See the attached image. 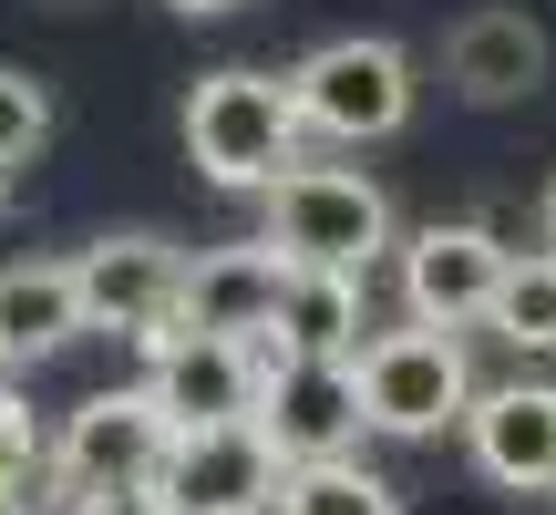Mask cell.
I'll return each mask as SVG.
<instances>
[{
  "label": "cell",
  "instance_id": "cell-1",
  "mask_svg": "<svg viewBox=\"0 0 556 515\" xmlns=\"http://www.w3.org/2000/svg\"><path fill=\"white\" fill-rule=\"evenodd\" d=\"M258 238L289 258V268H340V278H371L392 258V197H381L361 165H309L299 155L278 186H258Z\"/></svg>",
  "mask_w": 556,
  "mask_h": 515
},
{
  "label": "cell",
  "instance_id": "cell-2",
  "mask_svg": "<svg viewBox=\"0 0 556 515\" xmlns=\"http://www.w3.org/2000/svg\"><path fill=\"white\" fill-rule=\"evenodd\" d=\"M299 103H289V73H248V62H217V73H197V93H186V155H197L206 186H227V197H258L299 165Z\"/></svg>",
  "mask_w": 556,
  "mask_h": 515
},
{
  "label": "cell",
  "instance_id": "cell-3",
  "mask_svg": "<svg viewBox=\"0 0 556 515\" xmlns=\"http://www.w3.org/2000/svg\"><path fill=\"white\" fill-rule=\"evenodd\" d=\"M289 103H299V135L319 145H381L413 124V52L381 32H340L289 62Z\"/></svg>",
  "mask_w": 556,
  "mask_h": 515
},
{
  "label": "cell",
  "instance_id": "cell-4",
  "mask_svg": "<svg viewBox=\"0 0 556 515\" xmlns=\"http://www.w3.org/2000/svg\"><path fill=\"white\" fill-rule=\"evenodd\" d=\"M361 372V423L392 443H422L443 423H464L475 402V361H464V330H433V319H402V330H371L351 351Z\"/></svg>",
  "mask_w": 556,
  "mask_h": 515
},
{
  "label": "cell",
  "instance_id": "cell-5",
  "mask_svg": "<svg viewBox=\"0 0 556 515\" xmlns=\"http://www.w3.org/2000/svg\"><path fill=\"white\" fill-rule=\"evenodd\" d=\"M144 351V392L176 434L206 423H258V381H268V340H217V330H155Z\"/></svg>",
  "mask_w": 556,
  "mask_h": 515
},
{
  "label": "cell",
  "instance_id": "cell-6",
  "mask_svg": "<svg viewBox=\"0 0 556 515\" xmlns=\"http://www.w3.org/2000/svg\"><path fill=\"white\" fill-rule=\"evenodd\" d=\"M165 443H176V423L155 413V392L144 381H124V392H93L62 413L52 434V464H62V505L83 495H114V485H155Z\"/></svg>",
  "mask_w": 556,
  "mask_h": 515
},
{
  "label": "cell",
  "instance_id": "cell-7",
  "mask_svg": "<svg viewBox=\"0 0 556 515\" xmlns=\"http://www.w3.org/2000/svg\"><path fill=\"white\" fill-rule=\"evenodd\" d=\"M73 289H83V330H114V340H155L186 299V248L155 238V227H114L73 258Z\"/></svg>",
  "mask_w": 556,
  "mask_h": 515
},
{
  "label": "cell",
  "instance_id": "cell-8",
  "mask_svg": "<svg viewBox=\"0 0 556 515\" xmlns=\"http://www.w3.org/2000/svg\"><path fill=\"white\" fill-rule=\"evenodd\" d=\"M505 278V238L484 217H433L402 238V319H433V330H484Z\"/></svg>",
  "mask_w": 556,
  "mask_h": 515
},
{
  "label": "cell",
  "instance_id": "cell-9",
  "mask_svg": "<svg viewBox=\"0 0 556 515\" xmlns=\"http://www.w3.org/2000/svg\"><path fill=\"white\" fill-rule=\"evenodd\" d=\"M278 443L258 423H206V434H176L155 464V495L176 515H268L278 505Z\"/></svg>",
  "mask_w": 556,
  "mask_h": 515
},
{
  "label": "cell",
  "instance_id": "cell-10",
  "mask_svg": "<svg viewBox=\"0 0 556 515\" xmlns=\"http://www.w3.org/2000/svg\"><path fill=\"white\" fill-rule=\"evenodd\" d=\"M258 434L278 443V464H330V454H361V372L351 361H278L268 351V381H258Z\"/></svg>",
  "mask_w": 556,
  "mask_h": 515
},
{
  "label": "cell",
  "instance_id": "cell-11",
  "mask_svg": "<svg viewBox=\"0 0 556 515\" xmlns=\"http://www.w3.org/2000/svg\"><path fill=\"white\" fill-rule=\"evenodd\" d=\"M464 454L505 495H556V381H495L464 402Z\"/></svg>",
  "mask_w": 556,
  "mask_h": 515
},
{
  "label": "cell",
  "instance_id": "cell-12",
  "mask_svg": "<svg viewBox=\"0 0 556 515\" xmlns=\"http://www.w3.org/2000/svg\"><path fill=\"white\" fill-rule=\"evenodd\" d=\"M278 289H289V258L268 238H227V248H197L186 258V299L165 330H217V340H268L278 319Z\"/></svg>",
  "mask_w": 556,
  "mask_h": 515
},
{
  "label": "cell",
  "instance_id": "cell-13",
  "mask_svg": "<svg viewBox=\"0 0 556 515\" xmlns=\"http://www.w3.org/2000/svg\"><path fill=\"white\" fill-rule=\"evenodd\" d=\"M546 21L536 11H464L454 32H443V83H454L464 103H484V114H505V103L546 93Z\"/></svg>",
  "mask_w": 556,
  "mask_h": 515
},
{
  "label": "cell",
  "instance_id": "cell-14",
  "mask_svg": "<svg viewBox=\"0 0 556 515\" xmlns=\"http://www.w3.org/2000/svg\"><path fill=\"white\" fill-rule=\"evenodd\" d=\"M62 340H83L73 258H21V268H0V372H41Z\"/></svg>",
  "mask_w": 556,
  "mask_h": 515
},
{
  "label": "cell",
  "instance_id": "cell-15",
  "mask_svg": "<svg viewBox=\"0 0 556 515\" xmlns=\"http://www.w3.org/2000/svg\"><path fill=\"white\" fill-rule=\"evenodd\" d=\"M361 330H371L361 278H340V268H289L278 319H268V351H278V361H351Z\"/></svg>",
  "mask_w": 556,
  "mask_h": 515
},
{
  "label": "cell",
  "instance_id": "cell-16",
  "mask_svg": "<svg viewBox=\"0 0 556 515\" xmlns=\"http://www.w3.org/2000/svg\"><path fill=\"white\" fill-rule=\"evenodd\" d=\"M484 330H495L505 351H556V248H505Z\"/></svg>",
  "mask_w": 556,
  "mask_h": 515
},
{
  "label": "cell",
  "instance_id": "cell-17",
  "mask_svg": "<svg viewBox=\"0 0 556 515\" xmlns=\"http://www.w3.org/2000/svg\"><path fill=\"white\" fill-rule=\"evenodd\" d=\"M268 515H402V495L361 454H330V464H289Z\"/></svg>",
  "mask_w": 556,
  "mask_h": 515
},
{
  "label": "cell",
  "instance_id": "cell-18",
  "mask_svg": "<svg viewBox=\"0 0 556 515\" xmlns=\"http://www.w3.org/2000/svg\"><path fill=\"white\" fill-rule=\"evenodd\" d=\"M0 515H62L52 434H41L31 402H11V392H0Z\"/></svg>",
  "mask_w": 556,
  "mask_h": 515
},
{
  "label": "cell",
  "instance_id": "cell-19",
  "mask_svg": "<svg viewBox=\"0 0 556 515\" xmlns=\"http://www.w3.org/2000/svg\"><path fill=\"white\" fill-rule=\"evenodd\" d=\"M41 145H52V83L21 73V62H0V186L31 176Z\"/></svg>",
  "mask_w": 556,
  "mask_h": 515
},
{
  "label": "cell",
  "instance_id": "cell-20",
  "mask_svg": "<svg viewBox=\"0 0 556 515\" xmlns=\"http://www.w3.org/2000/svg\"><path fill=\"white\" fill-rule=\"evenodd\" d=\"M73 515H176V505H165L155 485H114V495H83Z\"/></svg>",
  "mask_w": 556,
  "mask_h": 515
},
{
  "label": "cell",
  "instance_id": "cell-21",
  "mask_svg": "<svg viewBox=\"0 0 556 515\" xmlns=\"http://www.w3.org/2000/svg\"><path fill=\"white\" fill-rule=\"evenodd\" d=\"M536 227H546V248H556V176H546V197H536Z\"/></svg>",
  "mask_w": 556,
  "mask_h": 515
},
{
  "label": "cell",
  "instance_id": "cell-22",
  "mask_svg": "<svg viewBox=\"0 0 556 515\" xmlns=\"http://www.w3.org/2000/svg\"><path fill=\"white\" fill-rule=\"evenodd\" d=\"M176 11H186V21H217V11H238V0H176Z\"/></svg>",
  "mask_w": 556,
  "mask_h": 515
},
{
  "label": "cell",
  "instance_id": "cell-23",
  "mask_svg": "<svg viewBox=\"0 0 556 515\" xmlns=\"http://www.w3.org/2000/svg\"><path fill=\"white\" fill-rule=\"evenodd\" d=\"M41 11H93V0H41Z\"/></svg>",
  "mask_w": 556,
  "mask_h": 515
}]
</instances>
